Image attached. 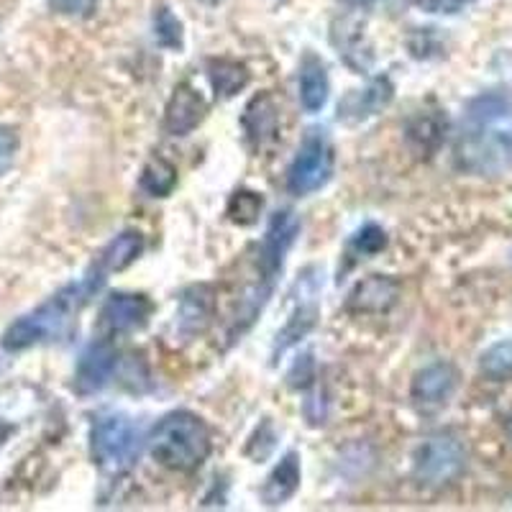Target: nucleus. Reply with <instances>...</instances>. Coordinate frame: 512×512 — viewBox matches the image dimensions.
Segmentation results:
<instances>
[{
	"label": "nucleus",
	"instance_id": "nucleus-1",
	"mask_svg": "<svg viewBox=\"0 0 512 512\" xmlns=\"http://www.w3.org/2000/svg\"><path fill=\"white\" fill-rule=\"evenodd\" d=\"M456 159L466 172L500 175L512 169V103L482 95L466 108Z\"/></svg>",
	"mask_w": 512,
	"mask_h": 512
},
{
	"label": "nucleus",
	"instance_id": "nucleus-2",
	"mask_svg": "<svg viewBox=\"0 0 512 512\" xmlns=\"http://www.w3.org/2000/svg\"><path fill=\"white\" fill-rule=\"evenodd\" d=\"M103 274L93 272L88 274V280L77 282V285L64 287L62 292L36 308L34 313L18 318L6 333H3V349L6 351H24L34 344H44V341H57V338L67 336L72 328V320L80 313V308L90 300L95 290L103 285Z\"/></svg>",
	"mask_w": 512,
	"mask_h": 512
},
{
	"label": "nucleus",
	"instance_id": "nucleus-3",
	"mask_svg": "<svg viewBox=\"0 0 512 512\" xmlns=\"http://www.w3.org/2000/svg\"><path fill=\"white\" fill-rule=\"evenodd\" d=\"M149 451L172 472H195L210 456V431L198 415L177 410L154 425Z\"/></svg>",
	"mask_w": 512,
	"mask_h": 512
},
{
	"label": "nucleus",
	"instance_id": "nucleus-4",
	"mask_svg": "<svg viewBox=\"0 0 512 512\" xmlns=\"http://www.w3.org/2000/svg\"><path fill=\"white\" fill-rule=\"evenodd\" d=\"M90 451L100 472L118 477L139 459V431L126 415H103L90 433Z\"/></svg>",
	"mask_w": 512,
	"mask_h": 512
},
{
	"label": "nucleus",
	"instance_id": "nucleus-5",
	"mask_svg": "<svg viewBox=\"0 0 512 512\" xmlns=\"http://www.w3.org/2000/svg\"><path fill=\"white\" fill-rule=\"evenodd\" d=\"M466 466V451L454 436H433L415 451L413 474L423 487H446Z\"/></svg>",
	"mask_w": 512,
	"mask_h": 512
},
{
	"label": "nucleus",
	"instance_id": "nucleus-6",
	"mask_svg": "<svg viewBox=\"0 0 512 512\" xmlns=\"http://www.w3.org/2000/svg\"><path fill=\"white\" fill-rule=\"evenodd\" d=\"M333 172V146L328 141L326 131L313 128L305 136L303 146L297 157L292 159L290 169H287V187L295 195H310V192L320 190L331 180Z\"/></svg>",
	"mask_w": 512,
	"mask_h": 512
},
{
	"label": "nucleus",
	"instance_id": "nucleus-7",
	"mask_svg": "<svg viewBox=\"0 0 512 512\" xmlns=\"http://www.w3.org/2000/svg\"><path fill=\"white\" fill-rule=\"evenodd\" d=\"M118 356L111 344H90L88 349L82 351L80 361H77L75 372V392L77 395H95L111 382L113 372H116Z\"/></svg>",
	"mask_w": 512,
	"mask_h": 512
},
{
	"label": "nucleus",
	"instance_id": "nucleus-8",
	"mask_svg": "<svg viewBox=\"0 0 512 512\" xmlns=\"http://www.w3.org/2000/svg\"><path fill=\"white\" fill-rule=\"evenodd\" d=\"M456 384H459V372L448 361H436V364H428L415 374L410 392H413L415 405L433 410L441 408L443 402L454 395Z\"/></svg>",
	"mask_w": 512,
	"mask_h": 512
},
{
	"label": "nucleus",
	"instance_id": "nucleus-9",
	"mask_svg": "<svg viewBox=\"0 0 512 512\" xmlns=\"http://www.w3.org/2000/svg\"><path fill=\"white\" fill-rule=\"evenodd\" d=\"M395 88L387 77H377L361 90H351L341 103H338V118L346 123H359L382 113L392 103Z\"/></svg>",
	"mask_w": 512,
	"mask_h": 512
},
{
	"label": "nucleus",
	"instance_id": "nucleus-10",
	"mask_svg": "<svg viewBox=\"0 0 512 512\" xmlns=\"http://www.w3.org/2000/svg\"><path fill=\"white\" fill-rule=\"evenodd\" d=\"M297 233H300V221H297L292 210H282V213L272 216V221H269L267 236H264L262 244V269L269 282L282 269L285 254L295 244Z\"/></svg>",
	"mask_w": 512,
	"mask_h": 512
},
{
	"label": "nucleus",
	"instance_id": "nucleus-11",
	"mask_svg": "<svg viewBox=\"0 0 512 512\" xmlns=\"http://www.w3.org/2000/svg\"><path fill=\"white\" fill-rule=\"evenodd\" d=\"M152 303L144 295H128V292H116L105 300L100 310V320L108 333H128L141 328L149 320Z\"/></svg>",
	"mask_w": 512,
	"mask_h": 512
},
{
	"label": "nucleus",
	"instance_id": "nucleus-12",
	"mask_svg": "<svg viewBox=\"0 0 512 512\" xmlns=\"http://www.w3.org/2000/svg\"><path fill=\"white\" fill-rule=\"evenodd\" d=\"M205 105L203 95L198 93L190 85H180V88L172 93L167 103V111H164V128H167L172 136H185L190 131L200 126V121L205 118Z\"/></svg>",
	"mask_w": 512,
	"mask_h": 512
},
{
	"label": "nucleus",
	"instance_id": "nucleus-13",
	"mask_svg": "<svg viewBox=\"0 0 512 512\" xmlns=\"http://www.w3.org/2000/svg\"><path fill=\"white\" fill-rule=\"evenodd\" d=\"M397 297H400V285L390 277L382 274H372L364 282L351 290L349 300H346V310L349 313H387L395 308Z\"/></svg>",
	"mask_w": 512,
	"mask_h": 512
},
{
	"label": "nucleus",
	"instance_id": "nucleus-14",
	"mask_svg": "<svg viewBox=\"0 0 512 512\" xmlns=\"http://www.w3.org/2000/svg\"><path fill=\"white\" fill-rule=\"evenodd\" d=\"M213 310H216V297L210 287L195 285L182 292L180 313H177V328L182 336H200L210 326Z\"/></svg>",
	"mask_w": 512,
	"mask_h": 512
},
{
	"label": "nucleus",
	"instance_id": "nucleus-15",
	"mask_svg": "<svg viewBox=\"0 0 512 512\" xmlns=\"http://www.w3.org/2000/svg\"><path fill=\"white\" fill-rule=\"evenodd\" d=\"M300 487V456L295 451L282 456V461L272 469V474L267 477V484L262 489V500L269 507L285 505L292 495Z\"/></svg>",
	"mask_w": 512,
	"mask_h": 512
},
{
	"label": "nucleus",
	"instance_id": "nucleus-16",
	"mask_svg": "<svg viewBox=\"0 0 512 512\" xmlns=\"http://www.w3.org/2000/svg\"><path fill=\"white\" fill-rule=\"evenodd\" d=\"M141 251H144V236L139 231L121 233V236H116L111 244L105 246L95 272H100L103 277L111 272H123V269H128L139 259Z\"/></svg>",
	"mask_w": 512,
	"mask_h": 512
},
{
	"label": "nucleus",
	"instance_id": "nucleus-17",
	"mask_svg": "<svg viewBox=\"0 0 512 512\" xmlns=\"http://www.w3.org/2000/svg\"><path fill=\"white\" fill-rule=\"evenodd\" d=\"M328 90H331V85H328L326 64L308 54L303 59V67H300V100H303L305 111L318 113L328 103Z\"/></svg>",
	"mask_w": 512,
	"mask_h": 512
},
{
	"label": "nucleus",
	"instance_id": "nucleus-18",
	"mask_svg": "<svg viewBox=\"0 0 512 512\" xmlns=\"http://www.w3.org/2000/svg\"><path fill=\"white\" fill-rule=\"evenodd\" d=\"M246 134H249L251 141L262 146L267 141H272L277 136V105L269 95H262V98H254L246 108L244 116Z\"/></svg>",
	"mask_w": 512,
	"mask_h": 512
},
{
	"label": "nucleus",
	"instance_id": "nucleus-19",
	"mask_svg": "<svg viewBox=\"0 0 512 512\" xmlns=\"http://www.w3.org/2000/svg\"><path fill=\"white\" fill-rule=\"evenodd\" d=\"M446 136V118L438 113H420L408 123V141L415 152L433 154Z\"/></svg>",
	"mask_w": 512,
	"mask_h": 512
},
{
	"label": "nucleus",
	"instance_id": "nucleus-20",
	"mask_svg": "<svg viewBox=\"0 0 512 512\" xmlns=\"http://www.w3.org/2000/svg\"><path fill=\"white\" fill-rule=\"evenodd\" d=\"M208 77L216 95L221 98H231L249 85V70L233 59H213L208 64Z\"/></svg>",
	"mask_w": 512,
	"mask_h": 512
},
{
	"label": "nucleus",
	"instance_id": "nucleus-21",
	"mask_svg": "<svg viewBox=\"0 0 512 512\" xmlns=\"http://www.w3.org/2000/svg\"><path fill=\"white\" fill-rule=\"evenodd\" d=\"M139 185L152 198H167L177 185V169L164 157H152L144 164V169H141Z\"/></svg>",
	"mask_w": 512,
	"mask_h": 512
},
{
	"label": "nucleus",
	"instance_id": "nucleus-22",
	"mask_svg": "<svg viewBox=\"0 0 512 512\" xmlns=\"http://www.w3.org/2000/svg\"><path fill=\"white\" fill-rule=\"evenodd\" d=\"M315 318H318V308L315 305H300L295 310L290 320H287V326L277 333V344H274V354H282L290 346H295L300 338L308 336L315 326Z\"/></svg>",
	"mask_w": 512,
	"mask_h": 512
},
{
	"label": "nucleus",
	"instance_id": "nucleus-23",
	"mask_svg": "<svg viewBox=\"0 0 512 512\" xmlns=\"http://www.w3.org/2000/svg\"><path fill=\"white\" fill-rule=\"evenodd\" d=\"M479 369L489 379H512V341L489 346L479 359Z\"/></svg>",
	"mask_w": 512,
	"mask_h": 512
},
{
	"label": "nucleus",
	"instance_id": "nucleus-24",
	"mask_svg": "<svg viewBox=\"0 0 512 512\" xmlns=\"http://www.w3.org/2000/svg\"><path fill=\"white\" fill-rule=\"evenodd\" d=\"M154 36L164 49H172V52L182 49V24L169 8L162 6L154 16Z\"/></svg>",
	"mask_w": 512,
	"mask_h": 512
},
{
	"label": "nucleus",
	"instance_id": "nucleus-25",
	"mask_svg": "<svg viewBox=\"0 0 512 512\" xmlns=\"http://www.w3.org/2000/svg\"><path fill=\"white\" fill-rule=\"evenodd\" d=\"M264 200L251 190H239L228 203V216H231L233 223H239V226H251V223L259 218L262 213Z\"/></svg>",
	"mask_w": 512,
	"mask_h": 512
},
{
	"label": "nucleus",
	"instance_id": "nucleus-26",
	"mask_svg": "<svg viewBox=\"0 0 512 512\" xmlns=\"http://www.w3.org/2000/svg\"><path fill=\"white\" fill-rule=\"evenodd\" d=\"M384 246H387V236H384L382 228L374 226V223H367V226L361 228L354 236V249L361 251V254H377Z\"/></svg>",
	"mask_w": 512,
	"mask_h": 512
},
{
	"label": "nucleus",
	"instance_id": "nucleus-27",
	"mask_svg": "<svg viewBox=\"0 0 512 512\" xmlns=\"http://www.w3.org/2000/svg\"><path fill=\"white\" fill-rule=\"evenodd\" d=\"M313 374H315V361H313V356L310 354H303L300 356V359L295 361V364H292V369H290V374H287V379H290V387H308L310 384V379H313Z\"/></svg>",
	"mask_w": 512,
	"mask_h": 512
},
{
	"label": "nucleus",
	"instance_id": "nucleus-28",
	"mask_svg": "<svg viewBox=\"0 0 512 512\" xmlns=\"http://www.w3.org/2000/svg\"><path fill=\"white\" fill-rule=\"evenodd\" d=\"M95 3L98 0H49L54 13H62V16H90L95 11Z\"/></svg>",
	"mask_w": 512,
	"mask_h": 512
},
{
	"label": "nucleus",
	"instance_id": "nucleus-29",
	"mask_svg": "<svg viewBox=\"0 0 512 512\" xmlns=\"http://www.w3.org/2000/svg\"><path fill=\"white\" fill-rule=\"evenodd\" d=\"M18 152V136L13 134L11 128H0V175H6L11 169L13 159Z\"/></svg>",
	"mask_w": 512,
	"mask_h": 512
},
{
	"label": "nucleus",
	"instance_id": "nucleus-30",
	"mask_svg": "<svg viewBox=\"0 0 512 512\" xmlns=\"http://www.w3.org/2000/svg\"><path fill=\"white\" fill-rule=\"evenodd\" d=\"M205 3H218V0H205Z\"/></svg>",
	"mask_w": 512,
	"mask_h": 512
}]
</instances>
